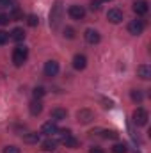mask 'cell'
<instances>
[{
  "label": "cell",
  "instance_id": "obj_9",
  "mask_svg": "<svg viewBox=\"0 0 151 153\" xmlns=\"http://www.w3.org/2000/svg\"><path fill=\"white\" fill-rule=\"evenodd\" d=\"M148 9H150V4H148L146 0H135V2H133V11H135V14H137V16L146 14V13H148Z\"/></svg>",
  "mask_w": 151,
  "mask_h": 153
},
{
  "label": "cell",
  "instance_id": "obj_8",
  "mask_svg": "<svg viewBox=\"0 0 151 153\" xmlns=\"http://www.w3.org/2000/svg\"><path fill=\"white\" fill-rule=\"evenodd\" d=\"M57 73H59V62L57 61H46L44 62V75L55 76Z\"/></svg>",
  "mask_w": 151,
  "mask_h": 153
},
{
  "label": "cell",
  "instance_id": "obj_7",
  "mask_svg": "<svg viewBox=\"0 0 151 153\" xmlns=\"http://www.w3.org/2000/svg\"><path fill=\"white\" fill-rule=\"evenodd\" d=\"M84 38H85V41H87L89 45H96V43H100L101 36H100L98 30H94V29H87V30L84 32Z\"/></svg>",
  "mask_w": 151,
  "mask_h": 153
},
{
  "label": "cell",
  "instance_id": "obj_29",
  "mask_svg": "<svg viewBox=\"0 0 151 153\" xmlns=\"http://www.w3.org/2000/svg\"><path fill=\"white\" fill-rule=\"evenodd\" d=\"M9 22H11V18L7 14H0V25H7Z\"/></svg>",
  "mask_w": 151,
  "mask_h": 153
},
{
  "label": "cell",
  "instance_id": "obj_21",
  "mask_svg": "<svg viewBox=\"0 0 151 153\" xmlns=\"http://www.w3.org/2000/svg\"><path fill=\"white\" fill-rule=\"evenodd\" d=\"M128 152V146L124 143H117L112 146V153H126Z\"/></svg>",
  "mask_w": 151,
  "mask_h": 153
},
{
  "label": "cell",
  "instance_id": "obj_24",
  "mask_svg": "<svg viewBox=\"0 0 151 153\" xmlns=\"http://www.w3.org/2000/svg\"><path fill=\"white\" fill-rule=\"evenodd\" d=\"M64 38L73 39L75 38V29H73V27H66V29H64Z\"/></svg>",
  "mask_w": 151,
  "mask_h": 153
},
{
  "label": "cell",
  "instance_id": "obj_19",
  "mask_svg": "<svg viewBox=\"0 0 151 153\" xmlns=\"http://www.w3.org/2000/svg\"><path fill=\"white\" fill-rule=\"evenodd\" d=\"M55 148H57V141L52 139V137L43 143V150H44V152H55Z\"/></svg>",
  "mask_w": 151,
  "mask_h": 153
},
{
  "label": "cell",
  "instance_id": "obj_32",
  "mask_svg": "<svg viewBox=\"0 0 151 153\" xmlns=\"http://www.w3.org/2000/svg\"><path fill=\"white\" fill-rule=\"evenodd\" d=\"M98 2H110V0H98Z\"/></svg>",
  "mask_w": 151,
  "mask_h": 153
},
{
  "label": "cell",
  "instance_id": "obj_6",
  "mask_svg": "<svg viewBox=\"0 0 151 153\" xmlns=\"http://www.w3.org/2000/svg\"><path fill=\"white\" fill-rule=\"evenodd\" d=\"M68 14L73 18V20H84L85 18V9L82 5H71L68 9Z\"/></svg>",
  "mask_w": 151,
  "mask_h": 153
},
{
  "label": "cell",
  "instance_id": "obj_13",
  "mask_svg": "<svg viewBox=\"0 0 151 153\" xmlns=\"http://www.w3.org/2000/svg\"><path fill=\"white\" fill-rule=\"evenodd\" d=\"M50 116H52L53 121H62V119H66L68 111H66V109H61V107H55V109H52Z\"/></svg>",
  "mask_w": 151,
  "mask_h": 153
},
{
  "label": "cell",
  "instance_id": "obj_10",
  "mask_svg": "<svg viewBox=\"0 0 151 153\" xmlns=\"http://www.w3.org/2000/svg\"><path fill=\"white\" fill-rule=\"evenodd\" d=\"M85 66H87V57L84 53H76L73 57V68L76 71H82V70H85Z\"/></svg>",
  "mask_w": 151,
  "mask_h": 153
},
{
  "label": "cell",
  "instance_id": "obj_15",
  "mask_svg": "<svg viewBox=\"0 0 151 153\" xmlns=\"http://www.w3.org/2000/svg\"><path fill=\"white\" fill-rule=\"evenodd\" d=\"M39 139H41V134H38V132H29L23 135V143H27V144H38Z\"/></svg>",
  "mask_w": 151,
  "mask_h": 153
},
{
  "label": "cell",
  "instance_id": "obj_16",
  "mask_svg": "<svg viewBox=\"0 0 151 153\" xmlns=\"http://www.w3.org/2000/svg\"><path fill=\"white\" fill-rule=\"evenodd\" d=\"M137 75L141 76L142 80H148V78H151V68L148 64H141L137 68Z\"/></svg>",
  "mask_w": 151,
  "mask_h": 153
},
{
  "label": "cell",
  "instance_id": "obj_22",
  "mask_svg": "<svg viewBox=\"0 0 151 153\" xmlns=\"http://www.w3.org/2000/svg\"><path fill=\"white\" fill-rule=\"evenodd\" d=\"M44 93H46V91H44V87H41V85H39V87H34V91H32V94H34L36 100H41V98L44 96Z\"/></svg>",
  "mask_w": 151,
  "mask_h": 153
},
{
  "label": "cell",
  "instance_id": "obj_4",
  "mask_svg": "<svg viewBox=\"0 0 151 153\" xmlns=\"http://www.w3.org/2000/svg\"><path fill=\"white\" fill-rule=\"evenodd\" d=\"M93 119H94V112H93L91 109H80V111L76 112V121H78L80 125H89Z\"/></svg>",
  "mask_w": 151,
  "mask_h": 153
},
{
  "label": "cell",
  "instance_id": "obj_17",
  "mask_svg": "<svg viewBox=\"0 0 151 153\" xmlns=\"http://www.w3.org/2000/svg\"><path fill=\"white\" fill-rule=\"evenodd\" d=\"M29 111H30V114L32 116H39L41 114V111H43V103H41L39 100H34V102L29 105Z\"/></svg>",
  "mask_w": 151,
  "mask_h": 153
},
{
  "label": "cell",
  "instance_id": "obj_14",
  "mask_svg": "<svg viewBox=\"0 0 151 153\" xmlns=\"http://www.w3.org/2000/svg\"><path fill=\"white\" fill-rule=\"evenodd\" d=\"M25 30L23 29H20V27H16V29H13V32L9 34V39H13V41H16V43H20V41H23L25 39Z\"/></svg>",
  "mask_w": 151,
  "mask_h": 153
},
{
  "label": "cell",
  "instance_id": "obj_2",
  "mask_svg": "<svg viewBox=\"0 0 151 153\" xmlns=\"http://www.w3.org/2000/svg\"><path fill=\"white\" fill-rule=\"evenodd\" d=\"M27 57H29V48L27 46H16L14 50H13V62H14V66H23L25 64V61H27Z\"/></svg>",
  "mask_w": 151,
  "mask_h": 153
},
{
  "label": "cell",
  "instance_id": "obj_18",
  "mask_svg": "<svg viewBox=\"0 0 151 153\" xmlns=\"http://www.w3.org/2000/svg\"><path fill=\"white\" fill-rule=\"evenodd\" d=\"M61 141H62V144H64L66 148H76V146H78V141H76L71 134H70V135H66V137H62Z\"/></svg>",
  "mask_w": 151,
  "mask_h": 153
},
{
  "label": "cell",
  "instance_id": "obj_28",
  "mask_svg": "<svg viewBox=\"0 0 151 153\" xmlns=\"http://www.w3.org/2000/svg\"><path fill=\"white\" fill-rule=\"evenodd\" d=\"M100 7H101V2H98V0H91V9H93V11H100Z\"/></svg>",
  "mask_w": 151,
  "mask_h": 153
},
{
  "label": "cell",
  "instance_id": "obj_23",
  "mask_svg": "<svg viewBox=\"0 0 151 153\" xmlns=\"http://www.w3.org/2000/svg\"><path fill=\"white\" fill-rule=\"evenodd\" d=\"M27 23L30 25V27H36L39 23V18L36 16V14H29V18H27Z\"/></svg>",
  "mask_w": 151,
  "mask_h": 153
},
{
  "label": "cell",
  "instance_id": "obj_20",
  "mask_svg": "<svg viewBox=\"0 0 151 153\" xmlns=\"http://www.w3.org/2000/svg\"><path fill=\"white\" fill-rule=\"evenodd\" d=\"M130 96H132V100H133L135 103H141V102H142V98H144V94H142V91H141V89H132Z\"/></svg>",
  "mask_w": 151,
  "mask_h": 153
},
{
  "label": "cell",
  "instance_id": "obj_25",
  "mask_svg": "<svg viewBox=\"0 0 151 153\" xmlns=\"http://www.w3.org/2000/svg\"><path fill=\"white\" fill-rule=\"evenodd\" d=\"M103 137H105V139H117V132H114V130H105V132H103Z\"/></svg>",
  "mask_w": 151,
  "mask_h": 153
},
{
  "label": "cell",
  "instance_id": "obj_30",
  "mask_svg": "<svg viewBox=\"0 0 151 153\" xmlns=\"http://www.w3.org/2000/svg\"><path fill=\"white\" fill-rule=\"evenodd\" d=\"M9 5H13V0H0V9H5Z\"/></svg>",
  "mask_w": 151,
  "mask_h": 153
},
{
  "label": "cell",
  "instance_id": "obj_5",
  "mask_svg": "<svg viewBox=\"0 0 151 153\" xmlns=\"http://www.w3.org/2000/svg\"><path fill=\"white\" fill-rule=\"evenodd\" d=\"M128 32L133 36H141L144 32V22L142 20H132L128 23Z\"/></svg>",
  "mask_w": 151,
  "mask_h": 153
},
{
  "label": "cell",
  "instance_id": "obj_12",
  "mask_svg": "<svg viewBox=\"0 0 151 153\" xmlns=\"http://www.w3.org/2000/svg\"><path fill=\"white\" fill-rule=\"evenodd\" d=\"M107 18H109L110 23H121V22H123V11L114 7V9H110V11L107 13Z\"/></svg>",
  "mask_w": 151,
  "mask_h": 153
},
{
  "label": "cell",
  "instance_id": "obj_27",
  "mask_svg": "<svg viewBox=\"0 0 151 153\" xmlns=\"http://www.w3.org/2000/svg\"><path fill=\"white\" fill-rule=\"evenodd\" d=\"M4 153H20V148H16V146H5L4 148Z\"/></svg>",
  "mask_w": 151,
  "mask_h": 153
},
{
  "label": "cell",
  "instance_id": "obj_3",
  "mask_svg": "<svg viewBox=\"0 0 151 153\" xmlns=\"http://www.w3.org/2000/svg\"><path fill=\"white\" fill-rule=\"evenodd\" d=\"M132 119H133V123H135L137 126H144V125H148V119H150L148 111H144L142 107L135 109V111H133V114H132Z\"/></svg>",
  "mask_w": 151,
  "mask_h": 153
},
{
  "label": "cell",
  "instance_id": "obj_26",
  "mask_svg": "<svg viewBox=\"0 0 151 153\" xmlns=\"http://www.w3.org/2000/svg\"><path fill=\"white\" fill-rule=\"evenodd\" d=\"M9 41V34L5 30H0V45H5Z\"/></svg>",
  "mask_w": 151,
  "mask_h": 153
},
{
  "label": "cell",
  "instance_id": "obj_31",
  "mask_svg": "<svg viewBox=\"0 0 151 153\" xmlns=\"http://www.w3.org/2000/svg\"><path fill=\"white\" fill-rule=\"evenodd\" d=\"M89 153H103V150H101V148H98V146H94V148H91V150H89Z\"/></svg>",
  "mask_w": 151,
  "mask_h": 153
},
{
  "label": "cell",
  "instance_id": "obj_11",
  "mask_svg": "<svg viewBox=\"0 0 151 153\" xmlns=\"http://www.w3.org/2000/svg\"><path fill=\"white\" fill-rule=\"evenodd\" d=\"M57 123L55 121H46L43 126H41V134H44V135H48V137H52L53 134H57Z\"/></svg>",
  "mask_w": 151,
  "mask_h": 153
},
{
  "label": "cell",
  "instance_id": "obj_1",
  "mask_svg": "<svg viewBox=\"0 0 151 153\" xmlns=\"http://www.w3.org/2000/svg\"><path fill=\"white\" fill-rule=\"evenodd\" d=\"M62 14H64L62 4H61V0H57L52 5V11H50V27L52 29H59V25L62 22Z\"/></svg>",
  "mask_w": 151,
  "mask_h": 153
}]
</instances>
